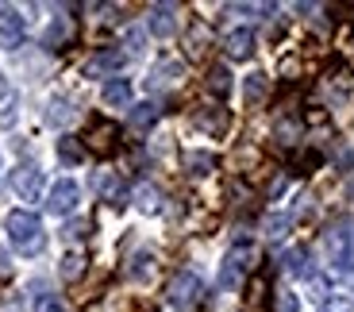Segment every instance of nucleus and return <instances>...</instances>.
I'll return each instance as SVG.
<instances>
[{
	"label": "nucleus",
	"mask_w": 354,
	"mask_h": 312,
	"mask_svg": "<svg viewBox=\"0 0 354 312\" xmlns=\"http://www.w3.org/2000/svg\"><path fill=\"white\" fill-rule=\"evenodd\" d=\"M4 228H8V243H12V250H19V255H39V250H43L46 235H43V220H39L35 212H27V208H16V212H8Z\"/></svg>",
	"instance_id": "f257e3e1"
},
{
	"label": "nucleus",
	"mask_w": 354,
	"mask_h": 312,
	"mask_svg": "<svg viewBox=\"0 0 354 312\" xmlns=\"http://www.w3.org/2000/svg\"><path fill=\"white\" fill-rule=\"evenodd\" d=\"M324 250L335 262V270H354V220L351 216H339L324 232Z\"/></svg>",
	"instance_id": "f03ea898"
},
{
	"label": "nucleus",
	"mask_w": 354,
	"mask_h": 312,
	"mask_svg": "<svg viewBox=\"0 0 354 312\" xmlns=\"http://www.w3.org/2000/svg\"><path fill=\"white\" fill-rule=\"evenodd\" d=\"M166 297H169V304H174L177 312H193L196 304L204 301V282L193 274V270H181V274L169 282Z\"/></svg>",
	"instance_id": "7ed1b4c3"
},
{
	"label": "nucleus",
	"mask_w": 354,
	"mask_h": 312,
	"mask_svg": "<svg viewBox=\"0 0 354 312\" xmlns=\"http://www.w3.org/2000/svg\"><path fill=\"white\" fill-rule=\"evenodd\" d=\"M250 259H254V247L250 243H235L220 262V289H239L250 270Z\"/></svg>",
	"instance_id": "20e7f679"
},
{
	"label": "nucleus",
	"mask_w": 354,
	"mask_h": 312,
	"mask_svg": "<svg viewBox=\"0 0 354 312\" xmlns=\"http://www.w3.org/2000/svg\"><path fill=\"white\" fill-rule=\"evenodd\" d=\"M12 189H16L24 201H39V193H43V169L31 166V162L16 166L12 169Z\"/></svg>",
	"instance_id": "39448f33"
},
{
	"label": "nucleus",
	"mask_w": 354,
	"mask_h": 312,
	"mask_svg": "<svg viewBox=\"0 0 354 312\" xmlns=\"http://www.w3.org/2000/svg\"><path fill=\"white\" fill-rule=\"evenodd\" d=\"M77 201H81V189H77V181H58V185L50 189V201H46V212H54V216H70L73 208H77Z\"/></svg>",
	"instance_id": "423d86ee"
},
{
	"label": "nucleus",
	"mask_w": 354,
	"mask_h": 312,
	"mask_svg": "<svg viewBox=\"0 0 354 312\" xmlns=\"http://www.w3.org/2000/svg\"><path fill=\"white\" fill-rule=\"evenodd\" d=\"M223 54H227L231 62H247L250 54H254V31H250V27H235V31H227V39H223Z\"/></svg>",
	"instance_id": "0eeeda50"
},
{
	"label": "nucleus",
	"mask_w": 354,
	"mask_h": 312,
	"mask_svg": "<svg viewBox=\"0 0 354 312\" xmlns=\"http://www.w3.org/2000/svg\"><path fill=\"white\" fill-rule=\"evenodd\" d=\"M24 16H16V12H0V46L4 51H16V46H24Z\"/></svg>",
	"instance_id": "6e6552de"
},
{
	"label": "nucleus",
	"mask_w": 354,
	"mask_h": 312,
	"mask_svg": "<svg viewBox=\"0 0 354 312\" xmlns=\"http://www.w3.org/2000/svg\"><path fill=\"white\" fill-rule=\"evenodd\" d=\"M124 62H127V54H124V51H100V54H93V58H88L85 73H88V77H97V73L120 70Z\"/></svg>",
	"instance_id": "1a4fd4ad"
},
{
	"label": "nucleus",
	"mask_w": 354,
	"mask_h": 312,
	"mask_svg": "<svg viewBox=\"0 0 354 312\" xmlns=\"http://www.w3.org/2000/svg\"><path fill=\"white\" fill-rule=\"evenodd\" d=\"M174 4H158V8H151V31L158 39H169L177 31V19H174Z\"/></svg>",
	"instance_id": "9d476101"
},
{
	"label": "nucleus",
	"mask_w": 354,
	"mask_h": 312,
	"mask_svg": "<svg viewBox=\"0 0 354 312\" xmlns=\"http://www.w3.org/2000/svg\"><path fill=\"white\" fill-rule=\"evenodd\" d=\"M177 77H181V62H174V58H162V62L151 70V77H147V89H162V85H174Z\"/></svg>",
	"instance_id": "9b49d317"
},
{
	"label": "nucleus",
	"mask_w": 354,
	"mask_h": 312,
	"mask_svg": "<svg viewBox=\"0 0 354 312\" xmlns=\"http://www.w3.org/2000/svg\"><path fill=\"white\" fill-rule=\"evenodd\" d=\"M104 104L108 108H127L131 104V81L127 77H112L104 85Z\"/></svg>",
	"instance_id": "f8f14e48"
},
{
	"label": "nucleus",
	"mask_w": 354,
	"mask_h": 312,
	"mask_svg": "<svg viewBox=\"0 0 354 312\" xmlns=\"http://www.w3.org/2000/svg\"><path fill=\"white\" fill-rule=\"evenodd\" d=\"M281 266H285V274L312 277V266H308V247H289V250L281 255Z\"/></svg>",
	"instance_id": "ddd939ff"
},
{
	"label": "nucleus",
	"mask_w": 354,
	"mask_h": 312,
	"mask_svg": "<svg viewBox=\"0 0 354 312\" xmlns=\"http://www.w3.org/2000/svg\"><path fill=\"white\" fill-rule=\"evenodd\" d=\"M135 205H139V212H147V216H154V212H162V189L158 185H139L135 189Z\"/></svg>",
	"instance_id": "4468645a"
},
{
	"label": "nucleus",
	"mask_w": 354,
	"mask_h": 312,
	"mask_svg": "<svg viewBox=\"0 0 354 312\" xmlns=\"http://www.w3.org/2000/svg\"><path fill=\"white\" fill-rule=\"evenodd\" d=\"M158 116H162V108L154 104V100H147V104H135V108H131V127H135V131H147V127L158 124Z\"/></svg>",
	"instance_id": "2eb2a0df"
},
{
	"label": "nucleus",
	"mask_w": 354,
	"mask_h": 312,
	"mask_svg": "<svg viewBox=\"0 0 354 312\" xmlns=\"http://www.w3.org/2000/svg\"><path fill=\"white\" fill-rule=\"evenodd\" d=\"M227 124H231L227 108H216V112H201V116H196V127L208 131V135H223V131H227Z\"/></svg>",
	"instance_id": "dca6fc26"
},
{
	"label": "nucleus",
	"mask_w": 354,
	"mask_h": 312,
	"mask_svg": "<svg viewBox=\"0 0 354 312\" xmlns=\"http://www.w3.org/2000/svg\"><path fill=\"white\" fill-rule=\"evenodd\" d=\"M73 35V24H70V19H62V16H58V19H54V24L50 27H46V35H43V46H50V51H58V46H62L66 43V39H70Z\"/></svg>",
	"instance_id": "f3484780"
},
{
	"label": "nucleus",
	"mask_w": 354,
	"mask_h": 312,
	"mask_svg": "<svg viewBox=\"0 0 354 312\" xmlns=\"http://www.w3.org/2000/svg\"><path fill=\"white\" fill-rule=\"evenodd\" d=\"M243 93H247V104H262L266 93H270V77H266V73H250Z\"/></svg>",
	"instance_id": "a211bd4d"
},
{
	"label": "nucleus",
	"mask_w": 354,
	"mask_h": 312,
	"mask_svg": "<svg viewBox=\"0 0 354 312\" xmlns=\"http://www.w3.org/2000/svg\"><path fill=\"white\" fill-rule=\"evenodd\" d=\"M58 158H62L66 166H77V162L85 158V151H81V143H77V139L62 135V139H58Z\"/></svg>",
	"instance_id": "6ab92c4d"
},
{
	"label": "nucleus",
	"mask_w": 354,
	"mask_h": 312,
	"mask_svg": "<svg viewBox=\"0 0 354 312\" xmlns=\"http://www.w3.org/2000/svg\"><path fill=\"white\" fill-rule=\"evenodd\" d=\"M185 166L193 169V174H212V169H216V154H208V151H189V154H185Z\"/></svg>",
	"instance_id": "aec40b11"
},
{
	"label": "nucleus",
	"mask_w": 354,
	"mask_h": 312,
	"mask_svg": "<svg viewBox=\"0 0 354 312\" xmlns=\"http://www.w3.org/2000/svg\"><path fill=\"white\" fill-rule=\"evenodd\" d=\"M208 89H212L216 97H223V93L231 89V73H227V66H212V70H208Z\"/></svg>",
	"instance_id": "412c9836"
},
{
	"label": "nucleus",
	"mask_w": 354,
	"mask_h": 312,
	"mask_svg": "<svg viewBox=\"0 0 354 312\" xmlns=\"http://www.w3.org/2000/svg\"><path fill=\"white\" fill-rule=\"evenodd\" d=\"M81 270H85V255H81V250H70L62 259V277L73 282V277H81Z\"/></svg>",
	"instance_id": "4be33fe9"
},
{
	"label": "nucleus",
	"mask_w": 354,
	"mask_h": 312,
	"mask_svg": "<svg viewBox=\"0 0 354 312\" xmlns=\"http://www.w3.org/2000/svg\"><path fill=\"white\" fill-rule=\"evenodd\" d=\"M35 312H70V309H66V301L58 293H39L35 297Z\"/></svg>",
	"instance_id": "5701e85b"
},
{
	"label": "nucleus",
	"mask_w": 354,
	"mask_h": 312,
	"mask_svg": "<svg viewBox=\"0 0 354 312\" xmlns=\"http://www.w3.org/2000/svg\"><path fill=\"white\" fill-rule=\"evenodd\" d=\"M66 120H70V104H66V100H50V112H46V124H66Z\"/></svg>",
	"instance_id": "b1692460"
},
{
	"label": "nucleus",
	"mask_w": 354,
	"mask_h": 312,
	"mask_svg": "<svg viewBox=\"0 0 354 312\" xmlns=\"http://www.w3.org/2000/svg\"><path fill=\"white\" fill-rule=\"evenodd\" d=\"M285 228H289V216H270V220H266V235H270V239H281Z\"/></svg>",
	"instance_id": "393cba45"
},
{
	"label": "nucleus",
	"mask_w": 354,
	"mask_h": 312,
	"mask_svg": "<svg viewBox=\"0 0 354 312\" xmlns=\"http://www.w3.org/2000/svg\"><path fill=\"white\" fill-rule=\"evenodd\" d=\"M297 309H301L297 293H277V312H297Z\"/></svg>",
	"instance_id": "a878e982"
},
{
	"label": "nucleus",
	"mask_w": 354,
	"mask_h": 312,
	"mask_svg": "<svg viewBox=\"0 0 354 312\" xmlns=\"http://www.w3.org/2000/svg\"><path fill=\"white\" fill-rule=\"evenodd\" d=\"M319 312H354V304L346 301V297H331V301L324 304V309H319Z\"/></svg>",
	"instance_id": "bb28decb"
},
{
	"label": "nucleus",
	"mask_w": 354,
	"mask_h": 312,
	"mask_svg": "<svg viewBox=\"0 0 354 312\" xmlns=\"http://www.w3.org/2000/svg\"><path fill=\"white\" fill-rule=\"evenodd\" d=\"M85 232H88V223H85V220H73V223H66V239H81Z\"/></svg>",
	"instance_id": "cd10ccee"
},
{
	"label": "nucleus",
	"mask_w": 354,
	"mask_h": 312,
	"mask_svg": "<svg viewBox=\"0 0 354 312\" xmlns=\"http://www.w3.org/2000/svg\"><path fill=\"white\" fill-rule=\"evenodd\" d=\"M139 51H142V31L131 27V31H127V54H139Z\"/></svg>",
	"instance_id": "c85d7f7f"
},
{
	"label": "nucleus",
	"mask_w": 354,
	"mask_h": 312,
	"mask_svg": "<svg viewBox=\"0 0 354 312\" xmlns=\"http://www.w3.org/2000/svg\"><path fill=\"white\" fill-rule=\"evenodd\" d=\"M4 312H24V301H19V297H12V301L4 304Z\"/></svg>",
	"instance_id": "c756f323"
},
{
	"label": "nucleus",
	"mask_w": 354,
	"mask_h": 312,
	"mask_svg": "<svg viewBox=\"0 0 354 312\" xmlns=\"http://www.w3.org/2000/svg\"><path fill=\"white\" fill-rule=\"evenodd\" d=\"M0 97H8V81L0 77Z\"/></svg>",
	"instance_id": "7c9ffc66"
},
{
	"label": "nucleus",
	"mask_w": 354,
	"mask_h": 312,
	"mask_svg": "<svg viewBox=\"0 0 354 312\" xmlns=\"http://www.w3.org/2000/svg\"><path fill=\"white\" fill-rule=\"evenodd\" d=\"M346 196H351V201H354V181H351V185H346Z\"/></svg>",
	"instance_id": "2f4dec72"
}]
</instances>
